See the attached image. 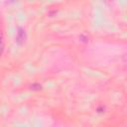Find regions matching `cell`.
<instances>
[{
    "instance_id": "cell-1",
    "label": "cell",
    "mask_w": 127,
    "mask_h": 127,
    "mask_svg": "<svg viewBox=\"0 0 127 127\" xmlns=\"http://www.w3.org/2000/svg\"><path fill=\"white\" fill-rule=\"evenodd\" d=\"M2 51H3V45H2V43L0 42V55L2 54Z\"/></svg>"
}]
</instances>
